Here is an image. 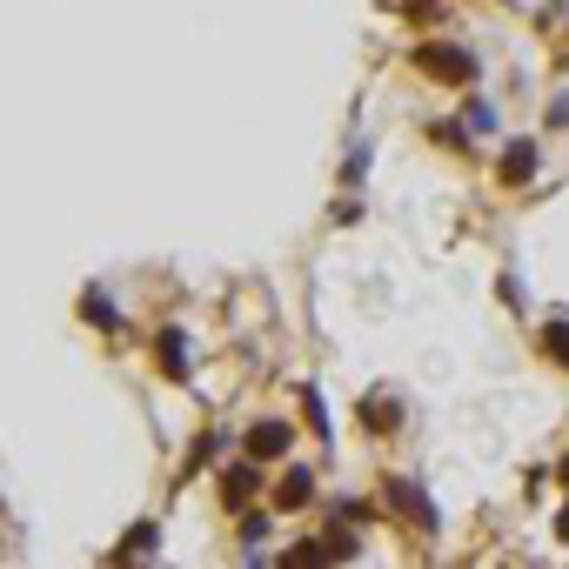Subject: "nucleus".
Here are the masks:
<instances>
[{
	"label": "nucleus",
	"mask_w": 569,
	"mask_h": 569,
	"mask_svg": "<svg viewBox=\"0 0 569 569\" xmlns=\"http://www.w3.org/2000/svg\"><path fill=\"white\" fill-rule=\"evenodd\" d=\"M529 168H536V148H529V141L523 148H509V175H529Z\"/></svg>",
	"instance_id": "1"
}]
</instances>
